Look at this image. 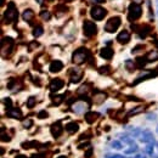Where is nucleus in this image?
I'll return each instance as SVG.
<instances>
[{
    "instance_id": "1",
    "label": "nucleus",
    "mask_w": 158,
    "mask_h": 158,
    "mask_svg": "<svg viewBox=\"0 0 158 158\" xmlns=\"http://www.w3.org/2000/svg\"><path fill=\"white\" fill-rule=\"evenodd\" d=\"M17 16H18V12H17V8L15 5V3H9L5 12H4V22L6 24H10L15 21H17Z\"/></svg>"
},
{
    "instance_id": "2",
    "label": "nucleus",
    "mask_w": 158,
    "mask_h": 158,
    "mask_svg": "<svg viewBox=\"0 0 158 158\" xmlns=\"http://www.w3.org/2000/svg\"><path fill=\"white\" fill-rule=\"evenodd\" d=\"M89 57H90V51L85 48H79L73 52L72 61L76 65H82V63H84Z\"/></svg>"
},
{
    "instance_id": "3",
    "label": "nucleus",
    "mask_w": 158,
    "mask_h": 158,
    "mask_svg": "<svg viewBox=\"0 0 158 158\" xmlns=\"http://www.w3.org/2000/svg\"><path fill=\"white\" fill-rule=\"evenodd\" d=\"M142 15V8L141 5L136 4V3H132L129 5V9H128V18L129 21H136L141 17Z\"/></svg>"
},
{
    "instance_id": "4",
    "label": "nucleus",
    "mask_w": 158,
    "mask_h": 158,
    "mask_svg": "<svg viewBox=\"0 0 158 158\" xmlns=\"http://www.w3.org/2000/svg\"><path fill=\"white\" fill-rule=\"evenodd\" d=\"M120 23H122L120 17L113 16V17H111V18L106 22V24H105V30L107 32V33H114V32H117V29L120 27Z\"/></svg>"
},
{
    "instance_id": "5",
    "label": "nucleus",
    "mask_w": 158,
    "mask_h": 158,
    "mask_svg": "<svg viewBox=\"0 0 158 158\" xmlns=\"http://www.w3.org/2000/svg\"><path fill=\"white\" fill-rule=\"evenodd\" d=\"M83 33L88 38L94 37L95 34L98 33L96 24H95L94 22H91V21H84V23H83Z\"/></svg>"
},
{
    "instance_id": "6",
    "label": "nucleus",
    "mask_w": 158,
    "mask_h": 158,
    "mask_svg": "<svg viewBox=\"0 0 158 158\" xmlns=\"http://www.w3.org/2000/svg\"><path fill=\"white\" fill-rule=\"evenodd\" d=\"M90 15H91V17L95 21H101V20H104L106 17L107 10L104 9V8H101V6H94L90 10Z\"/></svg>"
},
{
    "instance_id": "7",
    "label": "nucleus",
    "mask_w": 158,
    "mask_h": 158,
    "mask_svg": "<svg viewBox=\"0 0 158 158\" xmlns=\"http://www.w3.org/2000/svg\"><path fill=\"white\" fill-rule=\"evenodd\" d=\"M50 132H51V134H52L54 138H60L61 134H62V132H63V126H62V124L60 122H56V123H54L51 125Z\"/></svg>"
},
{
    "instance_id": "8",
    "label": "nucleus",
    "mask_w": 158,
    "mask_h": 158,
    "mask_svg": "<svg viewBox=\"0 0 158 158\" xmlns=\"http://www.w3.org/2000/svg\"><path fill=\"white\" fill-rule=\"evenodd\" d=\"M63 86H65V82H63L62 79H60V78H55V79H52L50 82V89H51V91H58Z\"/></svg>"
},
{
    "instance_id": "9",
    "label": "nucleus",
    "mask_w": 158,
    "mask_h": 158,
    "mask_svg": "<svg viewBox=\"0 0 158 158\" xmlns=\"http://www.w3.org/2000/svg\"><path fill=\"white\" fill-rule=\"evenodd\" d=\"M117 42L120 44H128L130 42V33L128 30H122L117 36Z\"/></svg>"
},
{
    "instance_id": "10",
    "label": "nucleus",
    "mask_w": 158,
    "mask_h": 158,
    "mask_svg": "<svg viewBox=\"0 0 158 158\" xmlns=\"http://www.w3.org/2000/svg\"><path fill=\"white\" fill-rule=\"evenodd\" d=\"M140 141L141 142H145V144H150V142H154V138H153V134L150 132V130H144L140 135Z\"/></svg>"
},
{
    "instance_id": "11",
    "label": "nucleus",
    "mask_w": 158,
    "mask_h": 158,
    "mask_svg": "<svg viewBox=\"0 0 158 158\" xmlns=\"http://www.w3.org/2000/svg\"><path fill=\"white\" fill-rule=\"evenodd\" d=\"M113 54L114 52H113V49L111 46H105L100 50V56L105 60H111L113 57Z\"/></svg>"
},
{
    "instance_id": "12",
    "label": "nucleus",
    "mask_w": 158,
    "mask_h": 158,
    "mask_svg": "<svg viewBox=\"0 0 158 158\" xmlns=\"http://www.w3.org/2000/svg\"><path fill=\"white\" fill-rule=\"evenodd\" d=\"M62 68H63V63L61 61H58V60L52 61L50 63V67H49V70H50L51 73H58L60 71H62Z\"/></svg>"
},
{
    "instance_id": "13",
    "label": "nucleus",
    "mask_w": 158,
    "mask_h": 158,
    "mask_svg": "<svg viewBox=\"0 0 158 158\" xmlns=\"http://www.w3.org/2000/svg\"><path fill=\"white\" fill-rule=\"evenodd\" d=\"M65 129H66L67 133H70V134H74V133H77V132L79 130V124L76 123V122H70V123L66 124Z\"/></svg>"
},
{
    "instance_id": "14",
    "label": "nucleus",
    "mask_w": 158,
    "mask_h": 158,
    "mask_svg": "<svg viewBox=\"0 0 158 158\" xmlns=\"http://www.w3.org/2000/svg\"><path fill=\"white\" fill-rule=\"evenodd\" d=\"M99 116H100V114H99L98 112H86L85 116H84V118H85V120H86L89 124H92L95 120L99 118Z\"/></svg>"
},
{
    "instance_id": "15",
    "label": "nucleus",
    "mask_w": 158,
    "mask_h": 158,
    "mask_svg": "<svg viewBox=\"0 0 158 158\" xmlns=\"http://www.w3.org/2000/svg\"><path fill=\"white\" fill-rule=\"evenodd\" d=\"M71 72H72V74H71V80H72V83H78V82L82 79V77H83L82 71H80V70H72Z\"/></svg>"
},
{
    "instance_id": "16",
    "label": "nucleus",
    "mask_w": 158,
    "mask_h": 158,
    "mask_svg": "<svg viewBox=\"0 0 158 158\" xmlns=\"http://www.w3.org/2000/svg\"><path fill=\"white\" fill-rule=\"evenodd\" d=\"M151 30H152V29H151V27H150V26H142L140 29H138L139 37H140V38H142V39H144V38H146V37L151 33Z\"/></svg>"
},
{
    "instance_id": "17",
    "label": "nucleus",
    "mask_w": 158,
    "mask_h": 158,
    "mask_svg": "<svg viewBox=\"0 0 158 158\" xmlns=\"http://www.w3.org/2000/svg\"><path fill=\"white\" fill-rule=\"evenodd\" d=\"M22 17H23V20H24L26 22H30L32 20H33V17H34V12H33V10H30V9L24 10L23 14H22Z\"/></svg>"
},
{
    "instance_id": "18",
    "label": "nucleus",
    "mask_w": 158,
    "mask_h": 158,
    "mask_svg": "<svg viewBox=\"0 0 158 158\" xmlns=\"http://www.w3.org/2000/svg\"><path fill=\"white\" fill-rule=\"evenodd\" d=\"M8 116L11 118H21L22 117V112L20 108H11L8 111Z\"/></svg>"
},
{
    "instance_id": "19",
    "label": "nucleus",
    "mask_w": 158,
    "mask_h": 158,
    "mask_svg": "<svg viewBox=\"0 0 158 158\" xmlns=\"http://www.w3.org/2000/svg\"><path fill=\"white\" fill-rule=\"evenodd\" d=\"M157 76V73L156 72H147V73H145V74H141L135 82H134V84H138V83H140L141 80H145V79H147V78H152V77H156Z\"/></svg>"
},
{
    "instance_id": "20",
    "label": "nucleus",
    "mask_w": 158,
    "mask_h": 158,
    "mask_svg": "<svg viewBox=\"0 0 158 158\" xmlns=\"http://www.w3.org/2000/svg\"><path fill=\"white\" fill-rule=\"evenodd\" d=\"M120 141H122L123 144H128V145H133V144H134V140H133V138H132L129 134H123V135H120Z\"/></svg>"
},
{
    "instance_id": "21",
    "label": "nucleus",
    "mask_w": 158,
    "mask_h": 158,
    "mask_svg": "<svg viewBox=\"0 0 158 158\" xmlns=\"http://www.w3.org/2000/svg\"><path fill=\"white\" fill-rule=\"evenodd\" d=\"M138 150H139V146H138L136 144H133V145H129V147L126 148V150H124V153H125V154H133V153H135Z\"/></svg>"
},
{
    "instance_id": "22",
    "label": "nucleus",
    "mask_w": 158,
    "mask_h": 158,
    "mask_svg": "<svg viewBox=\"0 0 158 158\" xmlns=\"http://www.w3.org/2000/svg\"><path fill=\"white\" fill-rule=\"evenodd\" d=\"M148 62V58L146 57V56H144V57H138V60H136V65L139 66V67H144V66H146V63Z\"/></svg>"
},
{
    "instance_id": "23",
    "label": "nucleus",
    "mask_w": 158,
    "mask_h": 158,
    "mask_svg": "<svg viewBox=\"0 0 158 158\" xmlns=\"http://www.w3.org/2000/svg\"><path fill=\"white\" fill-rule=\"evenodd\" d=\"M43 33H44V29H43L42 26H37V27L33 29V36H34L36 38H37V37H40Z\"/></svg>"
},
{
    "instance_id": "24",
    "label": "nucleus",
    "mask_w": 158,
    "mask_h": 158,
    "mask_svg": "<svg viewBox=\"0 0 158 158\" xmlns=\"http://www.w3.org/2000/svg\"><path fill=\"white\" fill-rule=\"evenodd\" d=\"M148 61H157L158 60V51H150L146 56Z\"/></svg>"
},
{
    "instance_id": "25",
    "label": "nucleus",
    "mask_w": 158,
    "mask_h": 158,
    "mask_svg": "<svg viewBox=\"0 0 158 158\" xmlns=\"http://www.w3.org/2000/svg\"><path fill=\"white\" fill-rule=\"evenodd\" d=\"M123 145H124V144H122V141H118V140H114V141L111 142V147L114 148V150H122V148H123Z\"/></svg>"
},
{
    "instance_id": "26",
    "label": "nucleus",
    "mask_w": 158,
    "mask_h": 158,
    "mask_svg": "<svg viewBox=\"0 0 158 158\" xmlns=\"http://www.w3.org/2000/svg\"><path fill=\"white\" fill-rule=\"evenodd\" d=\"M105 99H106V94H102V92L95 95V98H94V100L96 101V102H102Z\"/></svg>"
},
{
    "instance_id": "27",
    "label": "nucleus",
    "mask_w": 158,
    "mask_h": 158,
    "mask_svg": "<svg viewBox=\"0 0 158 158\" xmlns=\"http://www.w3.org/2000/svg\"><path fill=\"white\" fill-rule=\"evenodd\" d=\"M73 110H74L76 112H78V113H80V112H83V111L85 110V105H84V104L74 105V106H73Z\"/></svg>"
},
{
    "instance_id": "28",
    "label": "nucleus",
    "mask_w": 158,
    "mask_h": 158,
    "mask_svg": "<svg viewBox=\"0 0 158 158\" xmlns=\"http://www.w3.org/2000/svg\"><path fill=\"white\" fill-rule=\"evenodd\" d=\"M27 106H28V108H33V107L36 106V98H34V96H30V98L28 99Z\"/></svg>"
},
{
    "instance_id": "29",
    "label": "nucleus",
    "mask_w": 158,
    "mask_h": 158,
    "mask_svg": "<svg viewBox=\"0 0 158 158\" xmlns=\"http://www.w3.org/2000/svg\"><path fill=\"white\" fill-rule=\"evenodd\" d=\"M154 142H150V144H147V146H146V148H145V152L147 153V154H152L153 153V145Z\"/></svg>"
},
{
    "instance_id": "30",
    "label": "nucleus",
    "mask_w": 158,
    "mask_h": 158,
    "mask_svg": "<svg viewBox=\"0 0 158 158\" xmlns=\"http://www.w3.org/2000/svg\"><path fill=\"white\" fill-rule=\"evenodd\" d=\"M105 158H125L123 154H118V153H107L105 154Z\"/></svg>"
},
{
    "instance_id": "31",
    "label": "nucleus",
    "mask_w": 158,
    "mask_h": 158,
    "mask_svg": "<svg viewBox=\"0 0 158 158\" xmlns=\"http://www.w3.org/2000/svg\"><path fill=\"white\" fill-rule=\"evenodd\" d=\"M40 16H42V18H43V20H45V21H49V20H50V17H51V15H50V12H49V11H42Z\"/></svg>"
},
{
    "instance_id": "32",
    "label": "nucleus",
    "mask_w": 158,
    "mask_h": 158,
    "mask_svg": "<svg viewBox=\"0 0 158 158\" xmlns=\"http://www.w3.org/2000/svg\"><path fill=\"white\" fill-rule=\"evenodd\" d=\"M4 104H5V106H6L8 110H11V108H12V101H11V99H9V98L4 99Z\"/></svg>"
},
{
    "instance_id": "33",
    "label": "nucleus",
    "mask_w": 158,
    "mask_h": 158,
    "mask_svg": "<svg viewBox=\"0 0 158 158\" xmlns=\"http://www.w3.org/2000/svg\"><path fill=\"white\" fill-rule=\"evenodd\" d=\"M99 72H100L101 74H108V73H110V67H108V66L100 67V68H99Z\"/></svg>"
},
{
    "instance_id": "34",
    "label": "nucleus",
    "mask_w": 158,
    "mask_h": 158,
    "mask_svg": "<svg viewBox=\"0 0 158 158\" xmlns=\"http://www.w3.org/2000/svg\"><path fill=\"white\" fill-rule=\"evenodd\" d=\"M49 114H48V112L46 111H40L39 113H38V118H46Z\"/></svg>"
},
{
    "instance_id": "35",
    "label": "nucleus",
    "mask_w": 158,
    "mask_h": 158,
    "mask_svg": "<svg viewBox=\"0 0 158 158\" xmlns=\"http://www.w3.org/2000/svg\"><path fill=\"white\" fill-rule=\"evenodd\" d=\"M32 123H33V122H32L30 119H27V120L23 122V125L26 126V128H30V126H32Z\"/></svg>"
},
{
    "instance_id": "36",
    "label": "nucleus",
    "mask_w": 158,
    "mask_h": 158,
    "mask_svg": "<svg viewBox=\"0 0 158 158\" xmlns=\"http://www.w3.org/2000/svg\"><path fill=\"white\" fill-rule=\"evenodd\" d=\"M133 158H146V157H145L144 154H141V153H139V154H135V156H134Z\"/></svg>"
},
{
    "instance_id": "37",
    "label": "nucleus",
    "mask_w": 158,
    "mask_h": 158,
    "mask_svg": "<svg viewBox=\"0 0 158 158\" xmlns=\"http://www.w3.org/2000/svg\"><path fill=\"white\" fill-rule=\"evenodd\" d=\"M16 158H26V156H23V154H17Z\"/></svg>"
},
{
    "instance_id": "38",
    "label": "nucleus",
    "mask_w": 158,
    "mask_h": 158,
    "mask_svg": "<svg viewBox=\"0 0 158 158\" xmlns=\"http://www.w3.org/2000/svg\"><path fill=\"white\" fill-rule=\"evenodd\" d=\"M90 156H91V150H90V151H88V152H86V157H88V158H89V157H90Z\"/></svg>"
},
{
    "instance_id": "39",
    "label": "nucleus",
    "mask_w": 158,
    "mask_h": 158,
    "mask_svg": "<svg viewBox=\"0 0 158 158\" xmlns=\"http://www.w3.org/2000/svg\"><path fill=\"white\" fill-rule=\"evenodd\" d=\"M95 2H96V3H104L105 0H95Z\"/></svg>"
},
{
    "instance_id": "40",
    "label": "nucleus",
    "mask_w": 158,
    "mask_h": 158,
    "mask_svg": "<svg viewBox=\"0 0 158 158\" xmlns=\"http://www.w3.org/2000/svg\"><path fill=\"white\" fill-rule=\"evenodd\" d=\"M4 3H5V0H2V4H0V5H4Z\"/></svg>"
},
{
    "instance_id": "41",
    "label": "nucleus",
    "mask_w": 158,
    "mask_h": 158,
    "mask_svg": "<svg viewBox=\"0 0 158 158\" xmlns=\"http://www.w3.org/2000/svg\"><path fill=\"white\" fill-rule=\"evenodd\" d=\"M57 158H66L65 156H60V157H57Z\"/></svg>"
},
{
    "instance_id": "42",
    "label": "nucleus",
    "mask_w": 158,
    "mask_h": 158,
    "mask_svg": "<svg viewBox=\"0 0 158 158\" xmlns=\"http://www.w3.org/2000/svg\"><path fill=\"white\" fill-rule=\"evenodd\" d=\"M157 134H158V126H157Z\"/></svg>"
}]
</instances>
